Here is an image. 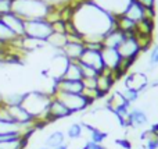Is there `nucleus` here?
Here are the masks:
<instances>
[{
  "instance_id": "b1692460",
  "label": "nucleus",
  "mask_w": 158,
  "mask_h": 149,
  "mask_svg": "<svg viewBox=\"0 0 158 149\" xmlns=\"http://www.w3.org/2000/svg\"><path fill=\"white\" fill-rule=\"evenodd\" d=\"M82 134H83V125L81 123H74L67 130V137L69 139H79L82 137Z\"/></svg>"
},
{
  "instance_id": "f8f14e48",
  "label": "nucleus",
  "mask_w": 158,
  "mask_h": 149,
  "mask_svg": "<svg viewBox=\"0 0 158 149\" xmlns=\"http://www.w3.org/2000/svg\"><path fill=\"white\" fill-rule=\"evenodd\" d=\"M123 86L129 89H133L136 92H143L148 86V78L144 72H131L129 75L125 77V82Z\"/></svg>"
},
{
  "instance_id": "9b49d317",
  "label": "nucleus",
  "mask_w": 158,
  "mask_h": 149,
  "mask_svg": "<svg viewBox=\"0 0 158 149\" xmlns=\"http://www.w3.org/2000/svg\"><path fill=\"white\" fill-rule=\"evenodd\" d=\"M79 61L89 67H92V68L97 70L98 72L106 68L104 63H103V57H101V52H98V50H92V49H86V47H85V52L82 53Z\"/></svg>"
},
{
  "instance_id": "20e7f679",
  "label": "nucleus",
  "mask_w": 158,
  "mask_h": 149,
  "mask_svg": "<svg viewBox=\"0 0 158 149\" xmlns=\"http://www.w3.org/2000/svg\"><path fill=\"white\" fill-rule=\"evenodd\" d=\"M53 33V27L47 20H31L25 21V36L46 42Z\"/></svg>"
},
{
  "instance_id": "dca6fc26",
  "label": "nucleus",
  "mask_w": 158,
  "mask_h": 149,
  "mask_svg": "<svg viewBox=\"0 0 158 149\" xmlns=\"http://www.w3.org/2000/svg\"><path fill=\"white\" fill-rule=\"evenodd\" d=\"M83 52H85V42H71V41L67 42L64 49L61 50V53L69 61H79Z\"/></svg>"
},
{
  "instance_id": "7ed1b4c3",
  "label": "nucleus",
  "mask_w": 158,
  "mask_h": 149,
  "mask_svg": "<svg viewBox=\"0 0 158 149\" xmlns=\"http://www.w3.org/2000/svg\"><path fill=\"white\" fill-rule=\"evenodd\" d=\"M52 6L44 0H13L11 11L24 21L46 20Z\"/></svg>"
},
{
  "instance_id": "a211bd4d",
  "label": "nucleus",
  "mask_w": 158,
  "mask_h": 149,
  "mask_svg": "<svg viewBox=\"0 0 158 149\" xmlns=\"http://www.w3.org/2000/svg\"><path fill=\"white\" fill-rule=\"evenodd\" d=\"M126 33H123L122 31L114 28L112 31H110L103 39V46L104 47H111V49H118L119 45L122 43V41L125 39Z\"/></svg>"
},
{
  "instance_id": "c756f323",
  "label": "nucleus",
  "mask_w": 158,
  "mask_h": 149,
  "mask_svg": "<svg viewBox=\"0 0 158 149\" xmlns=\"http://www.w3.org/2000/svg\"><path fill=\"white\" fill-rule=\"evenodd\" d=\"M144 8H156V0H135Z\"/></svg>"
},
{
  "instance_id": "1a4fd4ad",
  "label": "nucleus",
  "mask_w": 158,
  "mask_h": 149,
  "mask_svg": "<svg viewBox=\"0 0 158 149\" xmlns=\"http://www.w3.org/2000/svg\"><path fill=\"white\" fill-rule=\"evenodd\" d=\"M6 106V105H4ZM7 113L10 116L11 121L17 123V124L28 125V124H36V121L33 120V117L22 107L21 105H14V106H6Z\"/></svg>"
},
{
  "instance_id": "72a5a7b5",
  "label": "nucleus",
  "mask_w": 158,
  "mask_h": 149,
  "mask_svg": "<svg viewBox=\"0 0 158 149\" xmlns=\"http://www.w3.org/2000/svg\"><path fill=\"white\" fill-rule=\"evenodd\" d=\"M39 149H50V148H47V147H46V145H44V147H40V148H39Z\"/></svg>"
},
{
  "instance_id": "39448f33",
  "label": "nucleus",
  "mask_w": 158,
  "mask_h": 149,
  "mask_svg": "<svg viewBox=\"0 0 158 149\" xmlns=\"http://www.w3.org/2000/svg\"><path fill=\"white\" fill-rule=\"evenodd\" d=\"M117 50L122 60H129L133 61V63L137 60L140 52H143L136 33H126L125 39L122 41V43L119 45V47Z\"/></svg>"
},
{
  "instance_id": "5701e85b",
  "label": "nucleus",
  "mask_w": 158,
  "mask_h": 149,
  "mask_svg": "<svg viewBox=\"0 0 158 149\" xmlns=\"http://www.w3.org/2000/svg\"><path fill=\"white\" fill-rule=\"evenodd\" d=\"M64 142H65V134H64L63 131H54V133H52L46 138L44 145H46L47 148H50V149H54L56 147L64 144Z\"/></svg>"
},
{
  "instance_id": "bb28decb",
  "label": "nucleus",
  "mask_w": 158,
  "mask_h": 149,
  "mask_svg": "<svg viewBox=\"0 0 158 149\" xmlns=\"http://www.w3.org/2000/svg\"><path fill=\"white\" fill-rule=\"evenodd\" d=\"M79 63V67H81V72H82V78H96L98 75V71L94 68H92V67L86 66V64L81 63V61H78Z\"/></svg>"
},
{
  "instance_id": "a878e982",
  "label": "nucleus",
  "mask_w": 158,
  "mask_h": 149,
  "mask_svg": "<svg viewBox=\"0 0 158 149\" xmlns=\"http://www.w3.org/2000/svg\"><path fill=\"white\" fill-rule=\"evenodd\" d=\"M119 92L122 94V96L125 98V99L128 100V102L131 103V105L139 100L140 94H139V92H136V91H133V89H129V88H126V86H123V88L121 89Z\"/></svg>"
},
{
  "instance_id": "9d476101",
  "label": "nucleus",
  "mask_w": 158,
  "mask_h": 149,
  "mask_svg": "<svg viewBox=\"0 0 158 149\" xmlns=\"http://www.w3.org/2000/svg\"><path fill=\"white\" fill-rule=\"evenodd\" d=\"M2 21L7 25L8 29H10L17 38L25 36V21L21 18V17L17 15V14H14L13 11L6 14V15H3Z\"/></svg>"
},
{
  "instance_id": "f257e3e1",
  "label": "nucleus",
  "mask_w": 158,
  "mask_h": 149,
  "mask_svg": "<svg viewBox=\"0 0 158 149\" xmlns=\"http://www.w3.org/2000/svg\"><path fill=\"white\" fill-rule=\"evenodd\" d=\"M68 21L83 38V42H103L104 36L115 28V17L89 0H82L72 7Z\"/></svg>"
},
{
  "instance_id": "6e6552de",
  "label": "nucleus",
  "mask_w": 158,
  "mask_h": 149,
  "mask_svg": "<svg viewBox=\"0 0 158 149\" xmlns=\"http://www.w3.org/2000/svg\"><path fill=\"white\" fill-rule=\"evenodd\" d=\"M69 116H72V113L68 110V107L61 100H58L57 98L52 95V100H50L49 109H47V123H52V121L61 120V119H67Z\"/></svg>"
},
{
  "instance_id": "0eeeda50",
  "label": "nucleus",
  "mask_w": 158,
  "mask_h": 149,
  "mask_svg": "<svg viewBox=\"0 0 158 149\" xmlns=\"http://www.w3.org/2000/svg\"><path fill=\"white\" fill-rule=\"evenodd\" d=\"M89 2L98 6L100 8H103L104 11L111 14L112 17H118L122 15L123 11L131 4L132 0H89Z\"/></svg>"
},
{
  "instance_id": "cd10ccee",
  "label": "nucleus",
  "mask_w": 158,
  "mask_h": 149,
  "mask_svg": "<svg viewBox=\"0 0 158 149\" xmlns=\"http://www.w3.org/2000/svg\"><path fill=\"white\" fill-rule=\"evenodd\" d=\"M148 64L151 67L158 66V45L153 47V50L150 52V60H148Z\"/></svg>"
},
{
  "instance_id": "f704fd0d",
  "label": "nucleus",
  "mask_w": 158,
  "mask_h": 149,
  "mask_svg": "<svg viewBox=\"0 0 158 149\" xmlns=\"http://www.w3.org/2000/svg\"><path fill=\"white\" fill-rule=\"evenodd\" d=\"M81 149H85V148H81Z\"/></svg>"
},
{
  "instance_id": "2f4dec72",
  "label": "nucleus",
  "mask_w": 158,
  "mask_h": 149,
  "mask_svg": "<svg viewBox=\"0 0 158 149\" xmlns=\"http://www.w3.org/2000/svg\"><path fill=\"white\" fill-rule=\"evenodd\" d=\"M47 2L50 6H56V7H60V4H63L64 2H68V0H44Z\"/></svg>"
},
{
  "instance_id": "423d86ee",
  "label": "nucleus",
  "mask_w": 158,
  "mask_h": 149,
  "mask_svg": "<svg viewBox=\"0 0 158 149\" xmlns=\"http://www.w3.org/2000/svg\"><path fill=\"white\" fill-rule=\"evenodd\" d=\"M53 96L64 103L72 114L82 112L90 106L89 100L82 94H65V92H53Z\"/></svg>"
},
{
  "instance_id": "6ab92c4d",
  "label": "nucleus",
  "mask_w": 158,
  "mask_h": 149,
  "mask_svg": "<svg viewBox=\"0 0 158 149\" xmlns=\"http://www.w3.org/2000/svg\"><path fill=\"white\" fill-rule=\"evenodd\" d=\"M128 123H129V127H133V128H139V127H143L148 123V117L146 114V112L143 109H139V107H135L129 112V119H128Z\"/></svg>"
},
{
  "instance_id": "393cba45",
  "label": "nucleus",
  "mask_w": 158,
  "mask_h": 149,
  "mask_svg": "<svg viewBox=\"0 0 158 149\" xmlns=\"http://www.w3.org/2000/svg\"><path fill=\"white\" fill-rule=\"evenodd\" d=\"M22 99H24V94H11L8 96H4L3 100H0V102L6 106H14V105H21Z\"/></svg>"
},
{
  "instance_id": "f03ea898",
  "label": "nucleus",
  "mask_w": 158,
  "mask_h": 149,
  "mask_svg": "<svg viewBox=\"0 0 158 149\" xmlns=\"http://www.w3.org/2000/svg\"><path fill=\"white\" fill-rule=\"evenodd\" d=\"M52 94L40 91H32L24 94L21 106L33 117L36 121V125L47 124V109H49Z\"/></svg>"
},
{
  "instance_id": "473e14b6",
  "label": "nucleus",
  "mask_w": 158,
  "mask_h": 149,
  "mask_svg": "<svg viewBox=\"0 0 158 149\" xmlns=\"http://www.w3.org/2000/svg\"><path fill=\"white\" fill-rule=\"evenodd\" d=\"M68 148H69V145L64 142V144H61V145H58V147H56L54 149H68Z\"/></svg>"
},
{
  "instance_id": "4be33fe9",
  "label": "nucleus",
  "mask_w": 158,
  "mask_h": 149,
  "mask_svg": "<svg viewBox=\"0 0 158 149\" xmlns=\"http://www.w3.org/2000/svg\"><path fill=\"white\" fill-rule=\"evenodd\" d=\"M18 39L19 38H17V36L8 29V27L2 21V17H0V42L8 46V45H15Z\"/></svg>"
},
{
  "instance_id": "412c9836",
  "label": "nucleus",
  "mask_w": 158,
  "mask_h": 149,
  "mask_svg": "<svg viewBox=\"0 0 158 149\" xmlns=\"http://www.w3.org/2000/svg\"><path fill=\"white\" fill-rule=\"evenodd\" d=\"M61 78L71 80V81H82V72H81V67H79L78 61H69Z\"/></svg>"
},
{
  "instance_id": "c85d7f7f",
  "label": "nucleus",
  "mask_w": 158,
  "mask_h": 149,
  "mask_svg": "<svg viewBox=\"0 0 158 149\" xmlns=\"http://www.w3.org/2000/svg\"><path fill=\"white\" fill-rule=\"evenodd\" d=\"M115 144H117L121 149H132L131 141H129V139H126V138H118V139H115Z\"/></svg>"
},
{
  "instance_id": "7c9ffc66",
  "label": "nucleus",
  "mask_w": 158,
  "mask_h": 149,
  "mask_svg": "<svg viewBox=\"0 0 158 149\" xmlns=\"http://www.w3.org/2000/svg\"><path fill=\"white\" fill-rule=\"evenodd\" d=\"M85 149H107L104 145L101 144H96V142H92V141H87L86 144H85Z\"/></svg>"
},
{
  "instance_id": "2eb2a0df",
  "label": "nucleus",
  "mask_w": 158,
  "mask_h": 149,
  "mask_svg": "<svg viewBox=\"0 0 158 149\" xmlns=\"http://www.w3.org/2000/svg\"><path fill=\"white\" fill-rule=\"evenodd\" d=\"M122 15H125L126 18L132 20V21L136 22V24H139L142 20L148 18L147 17V8H144L142 4H139V3L135 2V0L131 2V4L126 7V10L123 11Z\"/></svg>"
},
{
  "instance_id": "f3484780",
  "label": "nucleus",
  "mask_w": 158,
  "mask_h": 149,
  "mask_svg": "<svg viewBox=\"0 0 158 149\" xmlns=\"http://www.w3.org/2000/svg\"><path fill=\"white\" fill-rule=\"evenodd\" d=\"M101 57H103L104 67L108 70H115L119 67L121 64V56L117 49H111V47H103L101 50Z\"/></svg>"
},
{
  "instance_id": "ddd939ff",
  "label": "nucleus",
  "mask_w": 158,
  "mask_h": 149,
  "mask_svg": "<svg viewBox=\"0 0 158 149\" xmlns=\"http://www.w3.org/2000/svg\"><path fill=\"white\" fill-rule=\"evenodd\" d=\"M114 84H115V80L112 77V70H108V68H104L103 71H100L97 78H96V88L100 92L101 96H106L112 89Z\"/></svg>"
},
{
  "instance_id": "4468645a",
  "label": "nucleus",
  "mask_w": 158,
  "mask_h": 149,
  "mask_svg": "<svg viewBox=\"0 0 158 149\" xmlns=\"http://www.w3.org/2000/svg\"><path fill=\"white\" fill-rule=\"evenodd\" d=\"M83 84L82 81H71V80H60L54 81V89L53 92H65V94H82Z\"/></svg>"
},
{
  "instance_id": "aec40b11",
  "label": "nucleus",
  "mask_w": 158,
  "mask_h": 149,
  "mask_svg": "<svg viewBox=\"0 0 158 149\" xmlns=\"http://www.w3.org/2000/svg\"><path fill=\"white\" fill-rule=\"evenodd\" d=\"M68 42V38H67V33H58V32H53L52 35L47 38L46 45L52 46L53 49H57L58 52L64 49V46Z\"/></svg>"
}]
</instances>
